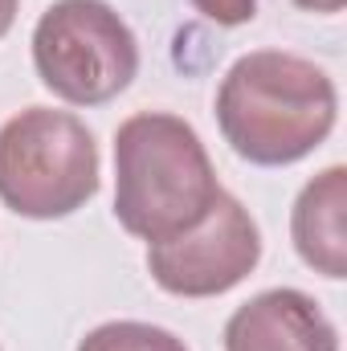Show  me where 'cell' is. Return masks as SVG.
I'll return each mask as SVG.
<instances>
[{
	"label": "cell",
	"mask_w": 347,
	"mask_h": 351,
	"mask_svg": "<svg viewBox=\"0 0 347 351\" xmlns=\"http://www.w3.org/2000/svg\"><path fill=\"white\" fill-rule=\"evenodd\" d=\"M335 114L339 90L331 74L282 49L237 58L217 90V127L225 143L258 168L307 160L331 135Z\"/></svg>",
	"instance_id": "cell-1"
},
{
	"label": "cell",
	"mask_w": 347,
	"mask_h": 351,
	"mask_svg": "<svg viewBox=\"0 0 347 351\" xmlns=\"http://www.w3.org/2000/svg\"><path fill=\"white\" fill-rule=\"evenodd\" d=\"M225 188L192 123L143 110L115 131V217L139 241H168L204 221Z\"/></svg>",
	"instance_id": "cell-2"
},
{
	"label": "cell",
	"mask_w": 347,
	"mask_h": 351,
	"mask_svg": "<svg viewBox=\"0 0 347 351\" xmlns=\"http://www.w3.org/2000/svg\"><path fill=\"white\" fill-rule=\"evenodd\" d=\"M290 241L315 274L339 282L347 278V168L331 164L327 172L302 184L290 208Z\"/></svg>",
	"instance_id": "cell-7"
},
{
	"label": "cell",
	"mask_w": 347,
	"mask_h": 351,
	"mask_svg": "<svg viewBox=\"0 0 347 351\" xmlns=\"http://www.w3.org/2000/svg\"><path fill=\"white\" fill-rule=\"evenodd\" d=\"M98 192L90 127L53 106H29L0 127V204L29 221H62Z\"/></svg>",
	"instance_id": "cell-3"
},
{
	"label": "cell",
	"mask_w": 347,
	"mask_h": 351,
	"mask_svg": "<svg viewBox=\"0 0 347 351\" xmlns=\"http://www.w3.org/2000/svg\"><path fill=\"white\" fill-rule=\"evenodd\" d=\"M225 351H339V331L311 294L274 286L229 315Z\"/></svg>",
	"instance_id": "cell-6"
},
{
	"label": "cell",
	"mask_w": 347,
	"mask_h": 351,
	"mask_svg": "<svg viewBox=\"0 0 347 351\" xmlns=\"http://www.w3.org/2000/svg\"><path fill=\"white\" fill-rule=\"evenodd\" d=\"M298 8H307V12H339L347 0H294Z\"/></svg>",
	"instance_id": "cell-10"
},
{
	"label": "cell",
	"mask_w": 347,
	"mask_h": 351,
	"mask_svg": "<svg viewBox=\"0 0 347 351\" xmlns=\"http://www.w3.org/2000/svg\"><path fill=\"white\" fill-rule=\"evenodd\" d=\"M258 262L261 233L250 208L229 192H221L204 221L188 233L147 245V269L156 286L176 298H217L241 286Z\"/></svg>",
	"instance_id": "cell-5"
},
{
	"label": "cell",
	"mask_w": 347,
	"mask_h": 351,
	"mask_svg": "<svg viewBox=\"0 0 347 351\" xmlns=\"http://www.w3.org/2000/svg\"><path fill=\"white\" fill-rule=\"evenodd\" d=\"M16 8H21V0H0V37L12 29V21H16Z\"/></svg>",
	"instance_id": "cell-11"
},
{
	"label": "cell",
	"mask_w": 347,
	"mask_h": 351,
	"mask_svg": "<svg viewBox=\"0 0 347 351\" xmlns=\"http://www.w3.org/2000/svg\"><path fill=\"white\" fill-rule=\"evenodd\" d=\"M33 70L70 106H102L135 82L139 41L106 0H53L33 29Z\"/></svg>",
	"instance_id": "cell-4"
},
{
	"label": "cell",
	"mask_w": 347,
	"mask_h": 351,
	"mask_svg": "<svg viewBox=\"0 0 347 351\" xmlns=\"http://www.w3.org/2000/svg\"><path fill=\"white\" fill-rule=\"evenodd\" d=\"M78 351H188V343L172 335L168 327L156 323H135V319H119V323H102L94 327Z\"/></svg>",
	"instance_id": "cell-8"
},
{
	"label": "cell",
	"mask_w": 347,
	"mask_h": 351,
	"mask_svg": "<svg viewBox=\"0 0 347 351\" xmlns=\"http://www.w3.org/2000/svg\"><path fill=\"white\" fill-rule=\"evenodd\" d=\"M192 8L213 21V25H225V29H237V25H250L258 16V0H192Z\"/></svg>",
	"instance_id": "cell-9"
}]
</instances>
